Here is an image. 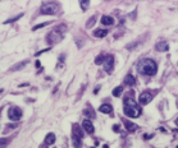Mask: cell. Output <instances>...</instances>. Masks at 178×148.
<instances>
[{
  "label": "cell",
  "mask_w": 178,
  "mask_h": 148,
  "mask_svg": "<svg viewBox=\"0 0 178 148\" xmlns=\"http://www.w3.org/2000/svg\"><path fill=\"white\" fill-rule=\"evenodd\" d=\"M137 70L138 73L141 74H146V75H154L156 74L158 70V65L154 60L151 59H144L138 63V66H137Z\"/></svg>",
  "instance_id": "6da1fadb"
},
{
  "label": "cell",
  "mask_w": 178,
  "mask_h": 148,
  "mask_svg": "<svg viewBox=\"0 0 178 148\" xmlns=\"http://www.w3.org/2000/svg\"><path fill=\"white\" fill-rule=\"evenodd\" d=\"M124 114L130 118H137L141 114V109L132 98H126L124 100Z\"/></svg>",
  "instance_id": "7a4b0ae2"
},
{
  "label": "cell",
  "mask_w": 178,
  "mask_h": 148,
  "mask_svg": "<svg viewBox=\"0 0 178 148\" xmlns=\"http://www.w3.org/2000/svg\"><path fill=\"white\" fill-rule=\"evenodd\" d=\"M62 40H63V32H60L58 30L51 31L47 35V37H46V41H47L49 45H55V44H58V42H60Z\"/></svg>",
  "instance_id": "3957f363"
},
{
  "label": "cell",
  "mask_w": 178,
  "mask_h": 148,
  "mask_svg": "<svg viewBox=\"0 0 178 148\" xmlns=\"http://www.w3.org/2000/svg\"><path fill=\"white\" fill-rule=\"evenodd\" d=\"M8 118L10 119L12 121H18L19 119L22 118V110L19 107H10L8 110Z\"/></svg>",
  "instance_id": "277c9868"
},
{
  "label": "cell",
  "mask_w": 178,
  "mask_h": 148,
  "mask_svg": "<svg viewBox=\"0 0 178 148\" xmlns=\"http://www.w3.org/2000/svg\"><path fill=\"white\" fill-rule=\"evenodd\" d=\"M58 12V5L57 4H45L41 6V13L42 14H55Z\"/></svg>",
  "instance_id": "5b68a950"
},
{
  "label": "cell",
  "mask_w": 178,
  "mask_h": 148,
  "mask_svg": "<svg viewBox=\"0 0 178 148\" xmlns=\"http://www.w3.org/2000/svg\"><path fill=\"white\" fill-rule=\"evenodd\" d=\"M113 68H114V56L113 55H108L106 59H105V64H104V70L106 73H112L113 72Z\"/></svg>",
  "instance_id": "8992f818"
},
{
  "label": "cell",
  "mask_w": 178,
  "mask_h": 148,
  "mask_svg": "<svg viewBox=\"0 0 178 148\" xmlns=\"http://www.w3.org/2000/svg\"><path fill=\"white\" fill-rule=\"evenodd\" d=\"M83 130H85V129H83ZM83 130H82V128H81L78 124H73V126H72V133H73L74 138L82 139V138H83Z\"/></svg>",
  "instance_id": "52a82bcc"
},
{
  "label": "cell",
  "mask_w": 178,
  "mask_h": 148,
  "mask_svg": "<svg viewBox=\"0 0 178 148\" xmlns=\"http://www.w3.org/2000/svg\"><path fill=\"white\" fill-rule=\"evenodd\" d=\"M138 100H140V104L141 105H148L149 102L152 100V96H151V93H149V92H142V93L140 95Z\"/></svg>",
  "instance_id": "ba28073f"
},
{
  "label": "cell",
  "mask_w": 178,
  "mask_h": 148,
  "mask_svg": "<svg viewBox=\"0 0 178 148\" xmlns=\"http://www.w3.org/2000/svg\"><path fill=\"white\" fill-rule=\"evenodd\" d=\"M82 128L85 129V132H87L89 134H92L95 132V128H94V125H92V123L87 120V119H85L83 121H82Z\"/></svg>",
  "instance_id": "9c48e42d"
},
{
  "label": "cell",
  "mask_w": 178,
  "mask_h": 148,
  "mask_svg": "<svg viewBox=\"0 0 178 148\" xmlns=\"http://www.w3.org/2000/svg\"><path fill=\"white\" fill-rule=\"evenodd\" d=\"M155 49L158 51H168L169 50V45L167 44L165 41H160V42H158L155 45Z\"/></svg>",
  "instance_id": "30bf717a"
},
{
  "label": "cell",
  "mask_w": 178,
  "mask_h": 148,
  "mask_svg": "<svg viewBox=\"0 0 178 148\" xmlns=\"http://www.w3.org/2000/svg\"><path fill=\"white\" fill-rule=\"evenodd\" d=\"M123 124H124V126H126V129L128 130V132H134L136 129H137V125L133 124V123H131V121H128V120H123Z\"/></svg>",
  "instance_id": "8fae6325"
},
{
  "label": "cell",
  "mask_w": 178,
  "mask_h": 148,
  "mask_svg": "<svg viewBox=\"0 0 178 148\" xmlns=\"http://www.w3.org/2000/svg\"><path fill=\"white\" fill-rule=\"evenodd\" d=\"M28 64V60H23V61H21V63H18V64H15L13 68H10V72H15V70H21L23 66H26Z\"/></svg>",
  "instance_id": "7c38bea8"
},
{
  "label": "cell",
  "mask_w": 178,
  "mask_h": 148,
  "mask_svg": "<svg viewBox=\"0 0 178 148\" xmlns=\"http://www.w3.org/2000/svg\"><path fill=\"white\" fill-rule=\"evenodd\" d=\"M101 23H103L104 26H112V24L114 23V19H113L112 17H109V15H103Z\"/></svg>",
  "instance_id": "4fadbf2b"
},
{
  "label": "cell",
  "mask_w": 178,
  "mask_h": 148,
  "mask_svg": "<svg viewBox=\"0 0 178 148\" xmlns=\"http://www.w3.org/2000/svg\"><path fill=\"white\" fill-rule=\"evenodd\" d=\"M54 142H55V135L53 133H49L46 135V138H45V143H46V146H51V144H54Z\"/></svg>",
  "instance_id": "5bb4252c"
},
{
  "label": "cell",
  "mask_w": 178,
  "mask_h": 148,
  "mask_svg": "<svg viewBox=\"0 0 178 148\" xmlns=\"http://www.w3.org/2000/svg\"><path fill=\"white\" fill-rule=\"evenodd\" d=\"M124 83H127L128 86H134V84H136V78H134L133 75L128 74V75H126V78H124Z\"/></svg>",
  "instance_id": "9a60e30c"
},
{
  "label": "cell",
  "mask_w": 178,
  "mask_h": 148,
  "mask_svg": "<svg viewBox=\"0 0 178 148\" xmlns=\"http://www.w3.org/2000/svg\"><path fill=\"white\" fill-rule=\"evenodd\" d=\"M96 19H97V15L94 14L89 21L86 22V28H92V27L95 26V23H96Z\"/></svg>",
  "instance_id": "2e32d148"
},
{
  "label": "cell",
  "mask_w": 178,
  "mask_h": 148,
  "mask_svg": "<svg viewBox=\"0 0 178 148\" xmlns=\"http://www.w3.org/2000/svg\"><path fill=\"white\" fill-rule=\"evenodd\" d=\"M99 110H100L101 112H104V114H110V112L113 111V107H112L110 105H101V106L99 107Z\"/></svg>",
  "instance_id": "e0dca14e"
},
{
  "label": "cell",
  "mask_w": 178,
  "mask_h": 148,
  "mask_svg": "<svg viewBox=\"0 0 178 148\" xmlns=\"http://www.w3.org/2000/svg\"><path fill=\"white\" fill-rule=\"evenodd\" d=\"M108 35V31L106 30H96V31H94V36L95 37H105Z\"/></svg>",
  "instance_id": "ac0fdd59"
},
{
  "label": "cell",
  "mask_w": 178,
  "mask_h": 148,
  "mask_svg": "<svg viewBox=\"0 0 178 148\" xmlns=\"http://www.w3.org/2000/svg\"><path fill=\"white\" fill-rule=\"evenodd\" d=\"M83 114H85L87 118H91V119L95 118V112H94V110H92L91 107H87V109H85V110H83Z\"/></svg>",
  "instance_id": "d6986e66"
},
{
  "label": "cell",
  "mask_w": 178,
  "mask_h": 148,
  "mask_svg": "<svg viewBox=\"0 0 178 148\" xmlns=\"http://www.w3.org/2000/svg\"><path fill=\"white\" fill-rule=\"evenodd\" d=\"M122 92H123V87H122V86H118V87H115V88L113 89V92H112V93H113V96H114V97H118V96H120V93H122Z\"/></svg>",
  "instance_id": "ffe728a7"
},
{
  "label": "cell",
  "mask_w": 178,
  "mask_h": 148,
  "mask_svg": "<svg viewBox=\"0 0 178 148\" xmlns=\"http://www.w3.org/2000/svg\"><path fill=\"white\" fill-rule=\"evenodd\" d=\"M79 4H81L82 10H87V8L90 5V0H79Z\"/></svg>",
  "instance_id": "44dd1931"
},
{
  "label": "cell",
  "mask_w": 178,
  "mask_h": 148,
  "mask_svg": "<svg viewBox=\"0 0 178 148\" xmlns=\"http://www.w3.org/2000/svg\"><path fill=\"white\" fill-rule=\"evenodd\" d=\"M105 59H106V56L101 54V55H99V56H97V58L95 59V64H97V65H99V64H101V63H103V61H104Z\"/></svg>",
  "instance_id": "7402d4cb"
},
{
  "label": "cell",
  "mask_w": 178,
  "mask_h": 148,
  "mask_svg": "<svg viewBox=\"0 0 178 148\" xmlns=\"http://www.w3.org/2000/svg\"><path fill=\"white\" fill-rule=\"evenodd\" d=\"M22 15H23V14H19V15H17V17H14V18H10V19L5 21V22H4V24H8V23H12V22H14V21H17V19H19Z\"/></svg>",
  "instance_id": "603a6c76"
},
{
  "label": "cell",
  "mask_w": 178,
  "mask_h": 148,
  "mask_svg": "<svg viewBox=\"0 0 178 148\" xmlns=\"http://www.w3.org/2000/svg\"><path fill=\"white\" fill-rule=\"evenodd\" d=\"M46 24H50V22H47V23H41V24H39V26H35L32 30L36 31V30H39V28H42V27H44V26H46Z\"/></svg>",
  "instance_id": "cb8c5ba5"
},
{
  "label": "cell",
  "mask_w": 178,
  "mask_h": 148,
  "mask_svg": "<svg viewBox=\"0 0 178 148\" xmlns=\"http://www.w3.org/2000/svg\"><path fill=\"white\" fill-rule=\"evenodd\" d=\"M73 146H74V147H78V146H81V139H78V138H74Z\"/></svg>",
  "instance_id": "d4e9b609"
},
{
  "label": "cell",
  "mask_w": 178,
  "mask_h": 148,
  "mask_svg": "<svg viewBox=\"0 0 178 148\" xmlns=\"http://www.w3.org/2000/svg\"><path fill=\"white\" fill-rule=\"evenodd\" d=\"M113 130H114L115 133H117V132H119V125H117V124H115V125H113Z\"/></svg>",
  "instance_id": "484cf974"
},
{
  "label": "cell",
  "mask_w": 178,
  "mask_h": 148,
  "mask_svg": "<svg viewBox=\"0 0 178 148\" xmlns=\"http://www.w3.org/2000/svg\"><path fill=\"white\" fill-rule=\"evenodd\" d=\"M7 128H9V129H13V128H15V124H9V125H7Z\"/></svg>",
  "instance_id": "4316f807"
},
{
  "label": "cell",
  "mask_w": 178,
  "mask_h": 148,
  "mask_svg": "<svg viewBox=\"0 0 178 148\" xmlns=\"http://www.w3.org/2000/svg\"><path fill=\"white\" fill-rule=\"evenodd\" d=\"M36 66H37V68H40V61H39V60L36 61Z\"/></svg>",
  "instance_id": "83f0119b"
},
{
  "label": "cell",
  "mask_w": 178,
  "mask_h": 148,
  "mask_svg": "<svg viewBox=\"0 0 178 148\" xmlns=\"http://www.w3.org/2000/svg\"><path fill=\"white\" fill-rule=\"evenodd\" d=\"M176 124H177V125H178V118H177V120H176Z\"/></svg>",
  "instance_id": "f1b7e54d"
}]
</instances>
